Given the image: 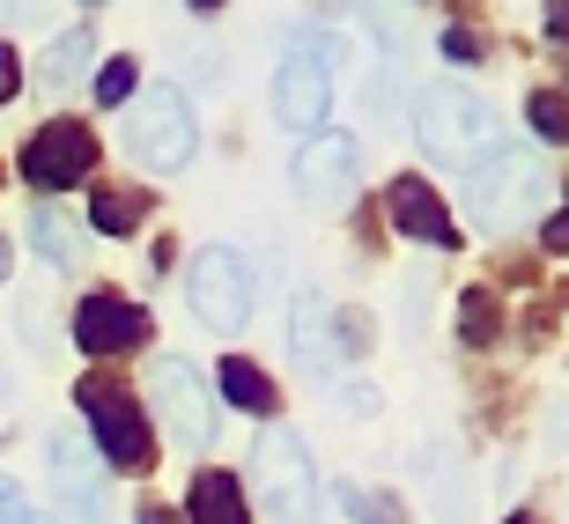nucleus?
<instances>
[{"mask_svg": "<svg viewBox=\"0 0 569 524\" xmlns=\"http://www.w3.org/2000/svg\"><path fill=\"white\" fill-rule=\"evenodd\" d=\"M89 44H97V38H89V30H67V38H60V52L44 60V82H67V74H74V67L89 60Z\"/></svg>", "mask_w": 569, "mask_h": 524, "instance_id": "obj_22", "label": "nucleus"}, {"mask_svg": "<svg viewBox=\"0 0 569 524\" xmlns=\"http://www.w3.org/2000/svg\"><path fill=\"white\" fill-rule=\"evenodd\" d=\"M44 473H52V487L67 495V510L82 524H104V458H97L82 436L52 429V436H44Z\"/></svg>", "mask_w": 569, "mask_h": 524, "instance_id": "obj_10", "label": "nucleus"}, {"mask_svg": "<svg viewBox=\"0 0 569 524\" xmlns=\"http://www.w3.org/2000/svg\"><path fill=\"white\" fill-rule=\"evenodd\" d=\"M415 141H422V155H437L443 170H459L473 214H488V200L503 192V170H510L503 119H496L481 97L437 82V89H422V104H415Z\"/></svg>", "mask_w": 569, "mask_h": 524, "instance_id": "obj_1", "label": "nucleus"}, {"mask_svg": "<svg viewBox=\"0 0 569 524\" xmlns=\"http://www.w3.org/2000/svg\"><path fill=\"white\" fill-rule=\"evenodd\" d=\"M496 333H503V303H496V289H466L459 295V340L466 347H488Z\"/></svg>", "mask_w": 569, "mask_h": 524, "instance_id": "obj_18", "label": "nucleus"}, {"mask_svg": "<svg viewBox=\"0 0 569 524\" xmlns=\"http://www.w3.org/2000/svg\"><path fill=\"white\" fill-rule=\"evenodd\" d=\"M0 399H8V377H0Z\"/></svg>", "mask_w": 569, "mask_h": 524, "instance_id": "obj_30", "label": "nucleus"}, {"mask_svg": "<svg viewBox=\"0 0 569 524\" xmlns=\"http://www.w3.org/2000/svg\"><path fill=\"white\" fill-rule=\"evenodd\" d=\"M141 524H170V517H163V510H148V517H141Z\"/></svg>", "mask_w": 569, "mask_h": 524, "instance_id": "obj_29", "label": "nucleus"}, {"mask_svg": "<svg viewBox=\"0 0 569 524\" xmlns=\"http://www.w3.org/2000/svg\"><path fill=\"white\" fill-rule=\"evenodd\" d=\"M214 399H230L237 414H274V384H267V370L244 355H222V370H214Z\"/></svg>", "mask_w": 569, "mask_h": 524, "instance_id": "obj_15", "label": "nucleus"}, {"mask_svg": "<svg viewBox=\"0 0 569 524\" xmlns=\"http://www.w3.org/2000/svg\"><path fill=\"white\" fill-rule=\"evenodd\" d=\"M89 170H97V133H89L82 119H52V127H38L30 141H22V178H30L38 192L82 185Z\"/></svg>", "mask_w": 569, "mask_h": 524, "instance_id": "obj_7", "label": "nucleus"}, {"mask_svg": "<svg viewBox=\"0 0 569 524\" xmlns=\"http://www.w3.org/2000/svg\"><path fill=\"white\" fill-rule=\"evenodd\" d=\"M385 214H392L400 236H415V244H429V252H459V222H451V208H443L437 192H429V178H415V170H400V178L385 185Z\"/></svg>", "mask_w": 569, "mask_h": 524, "instance_id": "obj_11", "label": "nucleus"}, {"mask_svg": "<svg viewBox=\"0 0 569 524\" xmlns=\"http://www.w3.org/2000/svg\"><path fill=\"white\" fill-rule=\"evenodd\" d=\"M340 510H348L356 524H407L392 495H362V487H348V481H340Z\"/></svg>", "mask_w": 569, "mask_h": 524, "instance_id": "obj_21", "label": "nucleus"}, {"mask_svg": "<svg viewBox=\"0 0 569 524\" xmlns=\"http://www.w3.org/2000/svg\"><path fill=\"white\" fill-rule=\"evenodd\" d=\"M252 481H259V503L274 524H311L318 517V473L303 458V443L289 429H267L252 443Z\"/></svg>", "mask_w": 569, "mask_h": 524, "instance_id": "obj_4", "label": "nucleus"}, {"mask_svg": "<svg viewBox=\"0 0 569 524\" xmlns=\"http://www.w3.org/2000/svg\"><path fill=\"white\" fill-rule=\"evenodd\" d=\"M133 82H141V67L133 60H104L97 67V74H89V97H97V104H133Z\"/></svg>", "mask_w": 569, "mask_h": 524, "instance_id": "obj_20", "label": "nucleus"}, {"mask_svg": "<svg viewBox=\"0 0 569 524\" xmlns=\"http://www.w3.org/2000/svg\"><path fill=\"white\" fill-rule=\"evenodd\" d=\"M186 295H192V311H200L208 333H244V318H252V266H244V252L200 244L192 273H186Z\"/></svg>", "mask_w": 569, "mask_h": 524, "instance_id": "obj_5", "label": "nucleus"}, {"mask_svg": "<svg viewBox=\"0 0 569 524\" xmlns=\"http://www.w3.org/2000/svg\"><path fill=\"white\" fill-rule=\"evenodd\" d=\"M510 524H532V517H510Z\"/></svg>", "mask_w": 569, "mask_h": 524, "instance_id": "obj_31", "label": "nucleus"}, {"mask_svg": "<svg viewBox=\"0 0 569 524\" xmlns=\"http://www.w3.org/2000/svg\"><path fill=\"white\" fill-rule=\"evenodd\" d=\"M540 244H548V252H569V214H555L548 230H540Z\"/></svg>", "mask_w": 569, "mask_h": 524, "instance_id": "obj_25", "label": "nucleus"}, {"mask_svg": "<svg viewBox=\"0 0 569 524\" xmlns=\"http://www.w3.org/2000/svg\"><path fill=\"white\" fill-rule=\"evenodd\" d=\"M8 266H16V252H8V236H0V281H8Z\"/></svg>", "mask_w": 569, "mask_h": 524, "instance_id": "obj_28", "label": "nucleus"}, {"mask_svg": "<svg viewBox=\"0 0 569 524\" xmlns=\"http://www.w3.org/2000/svg\"><path fill=\"white\" fill-rule=\"evenodd\" d=\"M141 214H148L141 192L97 185V200H89V230H97V236H133V230H141Z\"/></svg>", "mask_w": 569, "mask_h": 524, "instance_id": "obj_16", "label": "nucleus"}, {"mask_svg": "<svg viewBox=\"0 0 569 524\" xmlns=\"http://www.w3.org/2000/svg\"><path fill=\"white\" fill-rule=\"evenodd\" d=\"M74 340H82V355H127L148 340V311L127 303V295H82L74 303Z\"/></svg>", "mask_w": 569, "mask_h": 524, "instance_id": "obj_12", "label": "nucleus"}, {"mask_svg": "<svg viewBox=\"0 0 569 524\" xmlns=\"http://www.w3.org/2000/svg\"><path fill=\"white\" fill-rule=\"evenodd\" d=\"M443 52H451V60H466V67H473V60H488V44L473 38V30H443Z\"/></svg>", "mask_w": 569, "mask_h": 524, "instance_id": "obj_24", "label": "nucleus"}, {"mask_svg": "<svg viewBox=\"0 0 569 524\" xmlns=\"http://www.w3.org/2000/svg\"><path fill=\"white\" fill-rule=\"evenodd\" d=\"M16 89H22V60H16V44L0 38V104H16Z\"/></svg>", "mask_w": 569, "mask_h": 524, "instance_id": "obj_23", "label": "nucleus"}, {"mask_svg": "<svg viewBox=\"0 0 569 524\" xmlns=\"http://www.w3.org/2000/svg\"><path fill=\"white\" fill-rule=\"evenodd\" d=\"M526 127L540 133V141L562 148V141H569V97H562V89H540V97H526Z\"/></svg>", "mask_w": 569, "mask_h": 524, "instance_id": "obj_19", "label": "nucleus"}, {"mask_svg": "<svg viewBox=\"0 0 569 524\" xmlns=\"http://www.w3.org/2000/svg\"><path fill=\"white\" fill-rule=\"evenodd\" d=\"M30 244H38V252L52 259L60 273L74 266V252H82V236H74V222H67L60 208H38V214H30Z\"/></svg>", "mask_w": 569, "mask_h": 524, "instance_id": "obj_17", "label": "nucleus"}, {"mask_svg": "<svg viewBox=\"0 0 569 524\" xmlns=\"http://www.w3.org/2000/svg\"><path fill=\"white\" fill-rule=\"evenodd\" d=\"M192 148H200V127H192V104L178 82H156L148 97L127 104V155L156 178H178L192 163Z\"/></svg>", "mask_w": 569, "mask_h": 524, "instance_id": "obj_3", "label": "nucleus"}, {"mask_svg": "<svg viewBox=\"0 0 569 524\" xmlns=\"http://www.w3.org/2000/svg\"><path fill=\"white\" fill-rule=\"evenodd\" d=\"M540 22H548V38H555V44H569V8H548Z\"/></svg>", "mask_w": 569, "mask_h": 524, "instance_id": "obj_27", "label": "nucleus"}, {"mask_svg": "<svg viewBox=\"0 0 569 524\" xmlns=\"http://www.w3.org/2000/svg\"><path fill=\"white\" fill-rule=\"evenodd\" d=\"M356 170H362V148L348 133H311V148L296 155V200H311V208H340L348 192H356Z\"/></svg>", "mask_w": 569, "mask_h": 524, "instance_id": "obj_9", "label": "nucleus"}, {"mask_svg": "<svg viewBox=\"0 0 569 524\" xmlns=\"http://www.w3.org/2000/svg\"><path fill=\"white\" fill-rule=\"evenodd\" d=\"M186 517L192 524H252V503H244V481L208 465V473H192V495H186Z\"/></svg>", "mask_w": 569, "mask_h": 524, "instance_id": "obj_14", "label": "nucleus"}, {"mask_svg": "<svg viewBox=\"0 0 569 524\" xmlns=\"http://www.w3.org/2000/svg\"><path fill=\"white\" fill-rule=\"evenodd\" d=\"M274 111L289 133H318L326 127V111H333V52H289L274 74Z\"/></svg>", "mask_w": 569, "mask_h": 524, "instance_id": "obj_8", "label": "nucleus"}, {"mask_svg": "<svg viewBox=\"0 0 569 524\" xmlns=\"http://www.w3.org/2000/svg\"><path fill=\"white\" fill-rule=\"evenodd\" d=\"M148 392H156V414H163V429H170L178 451H208L214 443V392H208V377H200L186 355H156L148 362Z\"/></svg>", "mask_w": 569, "mask_h": 524, "instance_id": "obj_6", "label": "nucleus"}, {"mask_svg": "<svg viewBox=\"0 0 569 524\" xmlns=\"http://www.w3.org/2000/svg\"><path fill=\"white\" fill-rule=\"evenodd\" d=\"M289 347H296V362H303L311 377L333 370V303H326L318 289H296V303H289Z\"/></svg>", "mask_w": 569, "mask_h": 524, "instance_id": "obj_13", "label": "nucleus"}, {"mask_svg": "<svg viewBox=\"0 0 569 524\" xmlns=\"http://www.w3.org/2000/svg\"><path fill=\"white\" fill-rule=\"evenodd\" d=\"M0 524H52V517H38V510H22V503H0Z\"/></svg>", "mask_w": 569, "mask_h": 524, "instance_id": "obj_26", "label": "nucleus"}, {"mask_svg": "<svg viewBox=\"0 0 569 524\" xmlns=\"http://www.w3.org/2000/svg\"><path fill=\"white\" fill-rule=\"evenodd\" d=\"M74 406H82V421H89V443H97L104 473H127V481H141L148 465H156V429H148L141 399H133L127 384H111L104 370H97V377L74 384Z\"/></svg>", "mask_w": 569, "mask_h": 524, "instance_id": "obj_2", "label": "nucleus"}]
</instances>
